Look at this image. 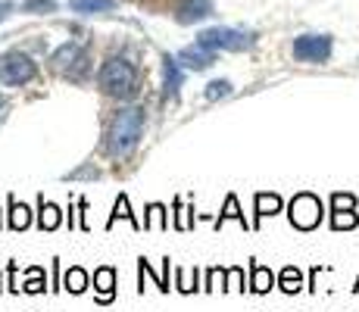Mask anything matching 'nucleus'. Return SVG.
Wrapping results in <instances>:
<instances>
[{"label":"nucleus","instance_id":"nucleus-30","mask_svg":"<svg viewBox=\"0 0 359 312\" xmlns=\"http://www.w3.org/2000/svg\"><path fill=\"white\" fill-rule=\"evenodd\" d=\"M229 94H231V81H225V79L206 85V100H222V97H229Z\"/></svg>","mask_w":359,"mask_h":312},{"label":"nucleus","instance_id":"nucleus-23","mask_svg":"<svg viewBox=\"0 0 359 312\" xmlns=\"http://www.w3.org/2000/svg\"><path fill=\"white\" fill-rule=\"evenodd\" d=\"M69 6H72L75 13H109L116 10V0H69Z\"/></svg>","mask_w":359,"mask_h":312},{"label":"nucleus","instance_id":"nucleus-37","mask_svg":"<svg viewBox=\"0 0 359 312\" xmlns=\"http://www.w3.org/2000/svg\"><path fill=\"white\" fill-rule=\"evenodd\" d=\"M0 225H4V222H0Z\"/></svg>","mask_w":359,"mask_h":312},{"label":"nucleus","instance_id":"nucleus-31","mask_svg":"<svg viewBox=\"0 0 359 312\" xmlns=\"http://www.w3.org/2000/svg\"><path fill=\"white\" fill-rule=\"evenodd\" d=\"M53 10H57V0H25L22 4V13H34V16L53 13Z\"/></svg>","mask_w":359,"mask_h":312},{"label":"nucleus","instance_id":"nucleus-21","mask_svg":"<svg viewBox=\"0 0 359 312\" xmlns=\"http://www.w3.org/2000/svg\"><path fill=\"white\" fill-rule=\"evenodd\" d=\"M229 219H234V222H241L244 228H250V222L244 219V212H241V206H238V197L234 194H229L225 197V206H222V212H219V219H216V228H222Z\"/></svg>","mask_w":359,"mask_h":312},{"label":"nucleus","instance_id":"nucleus-32","mask_svg":"<svg viewBox=\"0 0 359 312\" xmlns=\"http://www.w3.org/2000/svg\"><path fill=\"white\" fill-rule=\"evenodd\" d=\"M100 172L94 169V163H88V165H81V169H75V172H69L66 175V182H79V178H97Z\"/></svg>","mask_w":359,"mask_h":312},{"label":"nucleus","instance_id":"nucleus-11","mask_svg":"<svg viewBox=\"0 0 359 312\" xmlns=\"http://www.w3.org/2000/svg\"><path fill=\"white\" fill-rule=\"evenodd\" d=\"M6 225H10V231H25V228L32 225V210L22 203V200H16V194H10L6 197Z\"/></svg>","mask_w":359,"mask_h":312},{"label":"nucleus","instance_id":"nucleus-24","mask_svg":"<svg viewBox=\"0 0 359 312\" xmlns=\"http://www.w3.org/2000/svg\"><path fill=\"white\" fill-rule=\"evenodd\" d=\"M44 287H47V275H44V269H41V266H32L29 272H25L22 290H25V294H44Z\"/></svg>","mask_w":359,"mask_h":312},{"label":"nucleus","instance_id":"nucleus-5","mask_svg":"<svg viewBox=\"0 0 359 312\" xmlns=\"http://www.w3.org/2000/svg\"><path fill=\"white\" fill-rule=\"evenodd\" d=\"M200 44L203 47H212V50H250L253 44H257V38H253V32H241V29H225V25H216V29H206L200 32Z\"/></svg>","mask_w":359,"mask_h":312},{"label":"nucleus","instance_id":"nucleus-12","mask_svg":"<svg viewBox=\"0 0 359 312\" xmlns=\"http://www.w3.org/2000/svg\"><path fill=\"white\" fill-rule=\"evenodd\" d=\"M63 225V210L50 200H44V194L38 197V228L41 231H57Z\"/></svg>","mask_w":359,"mask_h":312},{"label":"nucleus","instance_id":"nucleus-9","mask_svg":"<svg viewBox=\"0 0 359 312\" xmlns=\"http://www.w3.org/2000/svg\"><path fill=\"white\" fill-rule=\"evenodd\" d=\"M212 16V0H182L175 10V19L182 25L200 22V19H210Z\"/></svg>","mask_w":359,"mask_h":312},{"label":"nucleus","instance_id":"nucleus-29","mask_svg":"<svg viewBox=\"0 0 359 312\" xmlns=\"http://www.w3.org/2000/svg\"><path fill=\"white\" fill-rule=\"evenodd\" d=\"M225 290H247L244 287V269L241 266L225 269Z\"/></svg>","mask_w":359,"mask_h":312},{"label":"nucleus","instance_id":"nucleus-26","mask_svg":"<svg viewBox=\"0 0 359 312\" xmlns=\"http://www.w3.org/2000/svg\"><path fill=\"white\" fill-rule=\"evenodd\" d=\"M359 225V216L356 212H331V228L334 231H350V228Z\"/></svg>","mask_w":359,"mask_h":312},{"label":"nucleus","instance_id":"nucleus-2","mask_svg":"<svg viewBox=\"0 0 359 312\" xmlns=\"http://www.w3.org/2000/svg\"><path fill=\"white\" fill-rule=\"evenodd\" d=\"M97 88L107 97H116V100H128V97H135L137 94L135 62L126 60V57H109L97 72Z\"/></svg>","mask_w":359,"mask_h":312},{"label":"nucleus","instance_id":"nucleus-20","mask_svg":"<svg viewBox=\"0 0 359 312\" xmlns=\"http://www.w3.org/2000/svg\"><path fill=\"white\" fill-rule=\"evenodd\" d=\"M278 287L285 290V294H300L303 290V272L297 266H285L278 275Z\"/></svg>","mask_w":359,"mask_h":312},{"label":"nucleus","instance_id":"nucleus-6","mask_svg":"<svg viewBox=\"0 0 359 312\" xmlns=\"http://www.w3.org/2000/svg\"><path fill=\"white\" fill-rule=\"evenodd\" d=\"M331 47H334L331 34H300V38H294L291 50H294V60L300 62H328Z\"/></svg>","mask_w":359,"mask_h":312},{"label":"nucleus","instance_id":"nucleus-4","mask_svg":"<svg viewBox=\"0 0 359 312\" xmlns=\"http://www.w3.org/2000/svg\"><path fill=\"white\" fill-rule=\"evenodd\" d=\"M287 219H291V225L297 231H313L322 222V200L309 191L294 194L291 203H287Z\"/></svg>","mask_w":359,"mask_h":312},{"label":"nucleus","instance_id":"nucleus-36","mask_svg":"<svg viewBox=\"0 0 359 312\" xmlns=\"http://www.w3.org/2000/svg\"><path fill=\"white\" fill-rule=\"evenodd\" d=\"M0 290H4V281H0Z\"/></svg>","mask_w":359,"mask_h":312},{"label":"nucleus","instance_id":"nucleus-25","mask_svg":"<svg viewBox=\"0 0 359 312\" xmlns=\"http://www.w3.org/2000/svg\"><path fill=\"white\" fill-rule=\"evenodd\" d=\"M331 212H356V197L353 194H331Z\"/></svg>","mask_w":359,"mask_h":312},{"label":"nucleus","instance_id":"nucleus-7","mask_svg":"<svg viewBox=\"0 0 359 312\" xmlns=\"http://www.w3.org/2000/svg\"><path fill=\"white\" fill-rule=\"evenodd\" d=\"M178 62H182L184 69H194V72H203V69H210L212 62H216V50L212 47H203L197 41L194 47H184L182 53H178Z\"/></svg>","mask_w":359,"mask_h":312},{"label":"nucleus","instance_id":"nucleus-28","mask_svg":"<svg viewBox=\"0 0 359 312\" xmlns=\"http://www.w3.org/2000/svg\"><path fill=\"white\" fill-rule=\"evenodd\" d=\"M203 290H225V269H222V266H216V269H206Z\"/></svg>","mask_w":359,"mask_h":312},{"label":"nucleus","instance_id":"nucleus-17","mask_svg":"<svg viewBox=\"0 0 359 312\" xmlns=\"http://www.w3.org/2000/svg\"><path fill=\"white\" fill-rule=\"evenodd\" d=\"M137 275H141V278H154V284L163 290V294H169V290H172V287H169V256L163 259V272H160V275H156L154 266H150V262L141 256V259H137Z\"/></svg>","mask_w":359,"mask_h":312},{"label":"nucleus","instance_id":"nucleus-8","mask_svg":"<svg viewBox=\"0 0 359 312\" xmlns=\"http://www.w3.org/2000/svg\"><path fill=\"white\" fill-rule=\"evenodd\" d=\"M94 300H97L100 306L116 300V269L113 266H100L97 272H94Z\"/></svg>","mask_w":359,"mask_h":312},{"label":"nucleus","instance_id":"nucleus-13","mask_svg":"<svg viewBox=\"0 0 359 312\" xmlns=\"http://www.w3.org/2000/svg\"><path fill=\"white\" fill-rule=\"evenodd\" d=\"M119 219H126L128 225L135 228V231H144V222H137V216H135V212H131V203H128V197H126V194H119V197H116L113 212H109V219H107V231H109V228H113Z\"/></svg>","mask_w":359,"mask_h":312},{"label":"nucleus","instance_id":"nucleus-33","mask_svg":"<svg viewBox=\"0 0 359 312\" xmlns=\"http://www.w3.org/2000/svg\"><path fill=\"white\" fill-rule=\"evenodd\" d=\"M16 10V6L10 4V0H0V22H6V19H10V13Z\"/></svg>","mask_w":359,"mask_h":312},{"label":"nucleus","instance_id":"nucleus-27","mask_svg":"<svg viewBox=\"0 0 359 312\" xmlns=\"http://www.w3.org/2000/svg\"><path fill=\"white\" fill-rule=\"evenodd\" d=\"M172 206H175V228H178V231H188V228L194 225V219H191V212H194V210H184L182 197H175V203H172Z\"/></svg>","mask_w":359,"mask_h":312},{"label":"nucleus","instance_id":"nucleus-18","mask_svg":"<svg viewBox=\"0 0 359 312\" xmlns=\"http://www.w3.org/2000/svg\"><path fill=\"white\" fill-rule=\"evenodd\" d=\"M88 284H91V275L85 272L81 266H69V272L63 275V290H69V294H85Z\"/></svg>","mask_w":359,"mask_h":312},{"label":"nucleus","instance_id":"nucleus-19","mask_svg":"<svg viewBox=\"0 0 359 312\" xmlns=\"http://www.w3.org/2000/svg\"><path fill=\"white\" fill-rule=\"evenodd\" d=\"M144 228H147V231H165V228H169V212H165L163 203H150V206H147Z\"/></svg>","mask_w":359,"mask_h":312},{"label":"nucleus","instance_id":"nucleus-16","mask_svg":"<svg viewBox=\"0 0 359 312\" xmlns=\"http://www.w3.org/2000/svg\"><path fill=\"white\" fill-rule=\"evenodd\" d=\"M50 62H53L57 69H72L75 62H85V50H81L75 41H69V44H63L57 53H53Z\"/></svg>","mask_w":359,"mask_h":312},{"label":"nucleus","instance_id":"nucleus-15","mask_svg":"<svg viewBox=\"0 0 359 312\" xmlns=\"http://www.w3.org/2000/svg\"><path fill=\"white\" fill-rule=\"evenodd\" d=\"M272 287H275V272L266 269L262 262L250 259V290L253 294H269Z\"/></svg>","mask_w":359,"mask_h":312},{"label":"nucleus","instance_id":"nucleus-35","mask_svg":"<svg viewBox=\"0 0 359 312\" xmlns=\"http://www.w3.org/2000/svg\"><path fill=\"white\" fill-rule=\"evenodd\" d=\"M0 107H4V97H0Z\"/></svg>","mask_w":359,"mask_h":312},{"label":"nucleus","instance_id":"nucleus-14","mask_svg":"<svg viewBox=\"0 0 359 312\" xmlns=\"http://www.w3.org/2000/svg\"><path fill=\"white\" fill-rule=\"evenodd\" d=\"M281 197L278 194H266V191H259V194H253V212H257V225L266 216H278L281 212Z\"/></svg>","mask_w":359,"mask_h":312},{"label":"nucleus","instance_id":"nucleus-10","mask_svg":"<svg viewBox=\"0 0 359 312\" xmlns=\"http://www.w3.org/2000/svg\"><path fill=\"white\" fill-rule=\"evenodd\" d=\"M182 81H184L182 62H178V57H169V53H165V57H163V94L165 97H175L178 88H182Z\"/></svg>","mask_w":359,"mask_h":312},{"label":"nucleus","instance_id":"nucleus-3","mask_svg":"<svg viewBox=\"0 0 359 312\" xmlns=\"http://www.w3.org/2000/svg\"><path fill=\"white\" fill-rule=\"evenodd\" d=\"M38 75V62L22 50H10L0 57V85L6 88H22Z\"/></svg>","mask_w":359,"mask_h":312},{"label":"nucleus","instance_id":"nucleus-34","mask_svg":"<svg viewBox=\"0 0 359 312\" xmlns=\"http://www.w3.org/2000/svg\"><path fill=\"white\" fill-rule=\"evenodd\" d=\"M353 290H359V278H356V287H353Z\"/></svg>","mask_w":359,"mask_h":312},{"label":"nucleus","instance_id":"nucleus-22","mask_svg":"<svg viewBox=\"0 0 359 312\" xmlns=\"http://www.w3.org/2000/svg\"><path fill=\"white\" fill-rule=\"evenodd\" d=\"M200 278V269H175V290H182V294H194V290H203L197 284Z\"/></svg>","mask_w":359,"mask_h":312},{"label":"nucleus","instance_id":"nucleus-1","mask_svg":"<svg viewBox=\"0 0 359 312\" xmlns=\"http://www.w3.org/2000/svg\"><path fill=\"white\" fill-rule=\"evenodd\" d=\"M144 125H147L144 107L116 109V116L109 119V128H107V156L109 159H128L135 154L137 144H141Z\"/></svg>","mask_w":359,"mask_h":312}]
</instances>
